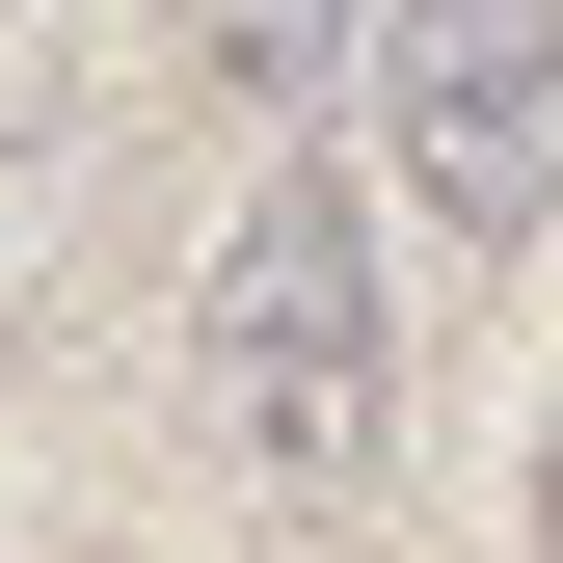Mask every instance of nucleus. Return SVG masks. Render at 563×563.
Wrapping results in <instances>:
<instances>
[{
  "label": "nucleus",
  "instance_id": "nucleus-1",
  "mask_svg": "<svg viewBox=\"0 0 563 563\" xmlns=\"http://www.w3.org/2000/svg\"><path fill=\"white\" fill-rule=\"evenodd\" d=\"M188 402H216V456L268 510H376V456H402V296H376L349 162H268L216 216V268H188Z\"/></svg>",
  "mask_w": 563,
  "mask_h": 563
},
{
  "label": "nucleus",
  "instance_id": "nucleus-2",
  "mask_svg": "<svg viewBox=\"0 0 563 563\" xmlns=\"http://www.w3.org/2000/svg\"><path fill=\"white\" fill-rule=\"evenodd\" d=\"M376 188L430 242L563 216V0H376Z\"/></svg>",
  "mask_w": 563,
  "mask_h": 563
},
{
  "label": "nucleus",
  "instance_id": "nucleus-3",
  "mask_svg": "<svg viewBox=\"0 0 563 563\" xmlns=\"http://www.w3.org/2000/svg\"><path fill=\"white\" fill-rule=\"evenodd\" d=\"M349 54H376V0H188V81H242V108H322Z\"/></svg>",
  "mask_w": 563,
  "mask_h": 563
},
{
  "label": "nucleus",
  "instance_id": "nucleus-4",
  "mask_svg": "<svg viewBox=\"0 0 563 563\" xmlns=\"http://www.w3.org/2000/svg\"><path fill=\"white\" fill-rule=\"evenodd\" d=\"M537 563H563V402H537Z\"/></svg>",
  "mask_w": 563,
  "mask_h": 563
}]
</instances>
